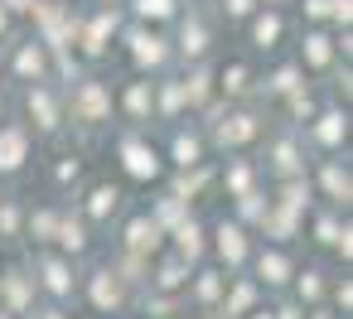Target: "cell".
I'll return each mask as SVG.
<instances>
[{
  "label": "cell",
  "instance_id": "obj_1",
  "mask_svg": "<svg viewBox=\"0 0 353 319\" xmlns=\"http://www.w3.org/2000/svg\"><path fill=\"white\" fill-rule=\"evenodd\" d=\"M30 15L44 25V44L49 49H68V39H73V20L63 15V6L59 0H44V6H30Z\"/></svg>",
  "mask_w": 353,
  "mask_h": 319
},
{
  "label": "cell",
  "instance_id": "obj_2",
  "mask_svg": "<svg viewBox=\"0 0 353 319\" xmlns=\"http://www.w3.org/2000/svg\"><path fill=\"white\" fill-rule=\"evenodd\" d=\"M121 165H126L131 179H155V174H160V155H155V145H145V141H136V136L121 141Z\"/></svg>",
  "mask_w": 353,
  "mask_h": 319
},
{
  "label": "cell",
  "instance_id": "obj_3",
  "mask_svg": "<svg viewBox=\"0 0 353 319\" xmlns=\"http://www.w3.org/2000/svg\"><path fill=\"white\" fill-rule=\"evenodd\" d=\"M107 112H112V92L102 83H83L73 92V116L78 121H107Z\"/></svg>",
  "mask_w": 353,
  "mask_h": 319
},
{
  "label": "cell",
  "instance_id": "obj_4",
  "mask_svg": "<svg viewBox=\"0 0 353 319\" xmlns=\"http://www.w3.org/2000/svg\"><path fill=\"white\" fill-rule=\"evenodd\" d=\"M25 155H30V136L20 126H6L0 131V174H15L25 165Z\"/></svg>",
  "mask_w": 353,
  "mask_h": 319
},
{
  "label": "cell",
  "instance_id": "obj_5",
  "mask_svg": "<svg viewBox=\"0 0 353 319\" xmlns=\"http://www.w3.org/2000/svg\"><path fill=\"white\" fill-rule=\"evenodd\" d=\"M131 54H136V63L141 68H160L165 59H170V49H165V39L160 34H150V30H131Z\"/></svg>",
  "mask_w": 353,
  "mask_h": 319
},
{
  "label": "cell",
  "instance_id": "obj_6",
  "mask_svg": "<svg viewBox=\"0 0 353 319\" xmlns=\"http://www.w3.org/2000/svg\"><path fill=\"white\" fill-rule=\"evenodd\" d=\"M160 237H165V227H160L155 218H131V223H126V247H131L136 256L160 251Z\"/></svg>",
  "mask_w": 353,
  "mask_h": 319
},
{
  "label": "cell",
  "instance_id": "obj_7",
  "mask_svg": "<svg viewBox=\"0 0 353 319\" xmlns=\"http://www.w3.org/2000/svg\"><path fill=\"white\" fill-rule=\"evenodd\" d=\"M213 247H218V256H223L228 266H242V261H247V232H242L237 223H223Z\"/></svg>",
  "mask_w": 353,
  "mask_h": 319
},
{
  "label": "cell",
  "instance_id": "obj_8",
  "mask_svg": "<svg viewBox=\"0 0 353 319\" xmlns=\"http://www.w3.org/2000/svg\"><path fill=\"white\" fill-rule=\"evenodd\" d=\"M121 300H126L121 276H117V271H97V276H92V305H97V309H117Z\"/></svg>",
  "mask_w": 353,
  "mask_h": 319
},
{
  "label": "cell",
  "instance_id": "obj_9",
  "mask_svg": "<svg viewBox=\"0 0 353 319\" xmlns=\"http://www.w3.org/2000/svg\"><path fill=\"white\" fill-rule=\"evenodd\" d=\"M256 136V116L252 112H237V116H228L223 126H218V145L228 150V145H247Z\"/></svg>",
  "mask_w": 353,
  "mask_h": 319
},
{
  "label": "cell",
  "instance_id": "obj_10",
  "mask_svg": "<svg viewBox=\"0 0 353 319\" xmlns=\"http://www.w3.org/2000/svg\"><path fill=\"white\" fill-rule=\"evenodd\" d=\"M30 116L39 121V131H59V102L49 88H34L30 92Z\"/></svg>",
  "mask_w": 353,
  "mask_h": 319
},
{
  "label": "cell",
  "instance_id": "obj_11",
  "mask_svg": "<svg viewBox=\"0 0 353 319\" xmlns=\"http://www.w3.org/2000/svg\"><path fill=\"white\" fill-rule=\"evenodd\" d=\"M39 276H44V285H49L54 295H73V271H68V261L44 256V261H39Z\"/></svg>",
  "mask_w": 353,
  "mask_h": 319
},
{
  "label": "cell",
  "instance_id": "obj_12",
  "mask_svg": "<svg viewBox=\"0 0 353 319\" xmlns=\"http://www.w3.org/2000/svg\"><path fill=\"white\" fill-rule=\"evenodd\" d=\"M112 34H117V15H112V10H102V15L88 25V34H83V49H88V54H102Z\"/></svg>",
  "mask_w": 353,
  "mask_h": 319
},
{
  "label": "cell",
  "instance_id": "obj_13",
  "mask_svg": "<svg viewBox=\"0 0 353 319\" xmlns=\"http://www.w3.org/2000/svg\"><path fill=\"white\" fill-rule=\"evenodd\" d=\"M343 136H348V116H343V112H324V116L314 121V141H319V145L334 150Z\"/></svg>",
  "mask_w": 353,
  "mask_h": 319
},
{
  "label": "cell",
  "instance_id": "obj_14",
  "mask_svg": "<svg viewBox=\"0 0 353 319\" xmlns=\"http://www.w3.org/2000/svg\"><path fill=\"white\" fill-rule=\"evenodd\" d=\"M174 242H179V256H184V261H199V256H203V227H199V223H189V218L174 223Z\"/></svg>",
  "mask_w": 353,
  "mask_h": 319
},
{
  "label": "cell",
  "instance_id": "obj_15",
  "mask_svg": "<svg viewBox=\"0 0 353 319\" xmlns=\"http://www.w3.org/2000/svg\"><path fill=\"white\" fill-rule=\"evenodd\" d=\"M0 290H6V305H10V309H30V300H34V290H30V276H25V271H10L6 280H0Z\"/></svg>",
  "mask_w": 353,
  "mask_h": 319
},
{
  "label": "cell",
  "instance_id": "obj_16",
  "mask_svg": "<svg viewBox=\"0 0 353 319\" xmlns=\"http://www.w3.org/2000/svg\"><path fill=\"white\" fill-rule=\"evenodd\" d=\"M256 271H261L266 285H285V280H290V261H285L281 251H261V256H256Z\"/></svg>",
  "mask_w": 353,
  "mask_h": 319
},
{
  "label": "cell",
  "instance_id": "obj_17",
  "mask_svg": "<svg viewBox=\"0 0 353 319\" xmlns=\"http://www.w3.org/2000/svg\"><path fill=\"white\" fill-rule=\"evenodd\" d=\"M324 189H329V198L334 203H348L353 198V179H348V169H339V165H324Z\"/></svg>",
  "mask_w": 353,
  "mask_h": 319
},
{
  "label": "cell",
  "instance_id": "obj_18",
  "mask_svg": "<svg viewBox=\"0 0 353 319\" xmlns=\"http://www.w3.org/2000/svg\"><path fill=\"white\" fill-rule=\"evenodd\" d=\"M276 39H281V15H256L252 20V44L256 49H271Z\"/></svg>",
  "mask_w": 353,
  "mask_h": 319
},
{
  "label": "cell",
  "instance_id": "obj_19",
  "mask_svg": "<svg viewBox=\"0 0 353 319\" xmlns=\"http://www.w3.org/2000/svg\"><path fill=\"white\" fill-rule=\"evenodd\" d=\"M179 49H184V59H203V54H208V30H203L199 20H194V25H184Z\"/></svg>",
  "mask_w": 353,
  "mask_h": 319
},
{
  "label": "cell",
  "instance_id": "obj_20",
  "mask_svg": "<svg viewBox=\"0 0 353 319\" xmlns=\"http://www.w3.org/2000/svg\"><path fill=\"white\" fill-rule=\"evenodd\" d=\"M329 59H334V39L329 34H310L305 39V63L310 68H329Z\"/></svg>",
  "mask_w": 353,
  "mask_h": 319
},
{
  "label": "cell",
  "instance_id": "obj_21",
  "mask_svg": "<svg viewBox=\"0 0 353 319\" xmlns=\"http://www.w3.org/2000/svg\"><path fill=\"white\" fill-rule=\"evenodd\" d=\"M54 237H59L63 251H83V247H88V232H83V223H73V218H59Z\"/></svg>",
  "mask_w": 353,
  "mask_h": 319
},
{
  "label": "cell",
  "instance_id": "obj_22",
  "mask_svg": "<svg viewBox=\"0 0 353 319\" xmlns=\"http://www.w3.org/2000/svg\"><path fill=\"white\" fill-rule=\"evenodd\" d=\"M117 203H121V194H117L112 184H97V189H92V198H88V213H92V218H112V208H117Z\"/></svg>",
  "mask_w": 353,
  "mask_h": 319
},
{
  "label": "cell",
  "instance_id": "obj_23",
  "mask_svg": "<svg viewBox=\"0 0 353 319\" xmlns=\"http://www.w3.org/2000/svg\"><path fill=\"white\" fill-rule=\"evenodd\" d=\"M15 73H20V78H39V73H44V49H39V44H25L20 59H15Z\"/></svg>",
  "mask_w": 353,
  "mask_h": 319
},
{
  "label": "cell",
  "instance_id": "obj_24",
  "mask_svg": "<svg viewBox=\"0 0 353 319\" xmlns=\"http://www.w3.org/2000/svg\"><path fill=\"white\" fill-rule=\"evenodd\" d=\"M271 165H276L281 174H300V169H305V165H300V150H295L290 141H281V145L271 150Z\"/></svg>",
  "mask_w": 353,
  "mask_h": 319
},
{
  "label": "cell",
  "instance_id": "obj_25",
  "mask_svg": "<svg viewBox=\"0 0 353 319\" xmlns=\"http://www.w3.org/2000/svg\"><path fill=\"white\" fill-rule=\"evenodd\" d=\"M305 203H310V184H305V179H295V174H290V184H285V189H281V208H290V213H300V208H305Z\"/></svg>",
  "mask_w": 353,
  "mask_h": 319
},
{
  "label": "cell",
  "instance_id": "obj_26",
  "mask_svg": "<svg viewBox=\"0 0 353 319\" xmlns=\"http://www.w3.org/2000/svg\"><path fill=\"white\" fill-rule=\"evenodd\" d=\"M179 92H184V102H189V107H199V102H208V73L199 68L194 78H184V83H179Z\"/></svg>",
  "mask_w": 353,
  "mask_h": 319
},
{
  "label": "cell",
  "instance_id": "obj_27",
  "mask_svg": "<svg viewBox=\"0 0 353 319\" xmlns=\"http://www.w3.org/2000/svg\"><path fill=\"white\" fill-rule=\"evenodd\" d=\"M252 300H256V290H252V285L242 280V285H237V290L228 295V305H223V314H228V319H237V314H247V309H252Z\"/></svg>",
  "mask_w": 353,
  "mask_h": 319
},
{
  "label": "cell",
  "instance_id": "obj_28",
  "mask_svg": "<svg viewBox=\"0 0 353 319\" xmlns=\"http://www.w3.org/2000/svg\"><path fill=\"white\" fill-rule=\"evenodd\" d=\"M136 15L141 20H170L174 15V0H136Z\"/></svg>",
  "mask_w": 353,
  "mask_h": 319
},
{
  "label": "cell",
  "instance_id": "obj_29",
  "mask_svg": "<svg viewBox=\"0 0 353 319\" xmlns=\"http://www.w3.org/2000/svg\"><path fill=\"white\" fill-rule=\"evenodd\" d=\"M184 266H189V261H165L160 276H155V285H160V290H179V285H184Z\"/></svg>",
  "mask_w": 353,
  "mask_h": 319
},
{
  "label": "cell",
  "instance_id": "obj_30",
  "mask_svg": "<svg viewBox=\"0 0 353 319\" xmlns=\"http://www.w3.org/2000/svg\"><path fill=\"white\" fill-rule=\"evenodd\" d=\"M126 112H131V116H145V112H150V83H136V88L126 92Z\"/></svg>",
  "mask_w": 353,
  "mask_h": 319
},
{
  "label": "cell",
  "instance_id": "obj_31",
  "mask_svg": "<svg viewBox=\"0 0 353 319\" xmlns=\"http://www.w3.org/2000/svg\"><path fill=\"white\" fill-rule=\"evenodd\" d=\"M199 155H203V150H199V141H194V136H179V141H174V160H179L184 169H189V165H199Z\"/></svg>",
  "mask_w": 353,
  "mask_h": 319
},
{
  "label": "cell",
  "instance_id": "obj_32",
  "mask_svg": "<svg viewBox=\"0 0 353 319\" xmlns=\"http://www.w3.org/2000/svg\"><path fill=\"white\" fill-rule=\"evenodd\" d=\"M223 92H232V97H237V92H247V68H242V63L223 68Z\"/></svg>",
  "mask_w": 353,
  "mask_h": 319
},
{
  "label": "cell",
  "instance_id": "obj_33",
  "mask_svg": "<svg viewBox=\"0 0 353 319\" xmlns=\"http://www.w3.org/2000/svg\"><path fill=\"white\" fill-rule=\"evenodd\" d=\"M54 227H59V218H54V213H34V218H30L34 242H49V237H54Z\"/></svg>",
  "mask_w": 353,
  "mask_h": 319
},
{
  "label": "cell",
  "instance_id": "obj_34",
  "mask_svg": "<svg viewBox=\"0 0 353 319\" xmlns=\"http://www.w3.org/2000/svg\"><path fill=\"white\" fill-rule=\"evenodd\" d=\"M179 218H184V198H170V203H160V213H155L160 227H174Z\"/></svg>",
  "mask_w": 353,
  "mask_h": 319
},
{
  "label": "cell",
  "instance_id": "obj_35",
  "mask_svg": "<svg viewBox=\"0 0 353 319\" xmlns=\"http://www.w3.org/2000/svg\"><path fill=\"white\" fill-rule=\"evenodd\" d=\"M295 88H300V68H281L271 78V92H295Z\"/></svg>",
  "mask_w": 353,
  "mask_h": 319
},
{
  "label": "cell",
  "instance_id": "obj_36",
  "mask_svg": "<svg viewBox=\"0 0 353 319\" xmlns=\"http://www.w3.org/2000/svg\"><path fill=\"white\" fill-rule=\"evenodd\" d=\"M228 189H232V194H247V189H252V169H247V165H232V169H228Z\"/></svg>",
  "mask_w": 353,
  "mask_h": 319
},
{
  "label": "cell",
  "instance_id": "obj_37",
  "mask_svg": "<svg viewBox=\"0 0 353 319\" xmlns=\"http://www.w3.org/2000/svg\"><path fill=\"white\" fill-rule=\"evenodd\" d=\"M319 290H324L319 271H305V276H300V300H319Z\"/></svg>",
  "mask_w": 353,
  "mask_h": 319
},
{
  "label": "cell",
  "instance_id": "obj_38",
  "mask_svg": "<svg viewBox=\"0 0 353 319\" xmlns=\"http://www.w3.org/2000/svg\"><path fill=\"white\" fill-rule=\"evenodd\" d=\"M218 290H223V280H218L213 271H203V276H199V300H218Z\"/></svg>",
  "mask_w": 353,
  "mask_h": 319
},
{
  "label": "cell",
  "instance_id": "obj_39",
  "mask_svg": "<svg viewBox=\"0 0 353 319\" xmlns=\"http://www.w3.org/2000/svg\"><path fill=\"white\" fill-rule=\"evenodd\" d=\"M20 227V213H15V203H0V232H15Z\"/></svg>",
  "mask_w": 353,
  "mask_h": 319
},
{
  "label": "cell",
  "instance_id": "obj_40",
  "mask_svg": "<svg viewBox=\"0 0 353 319\" xmlns=\"http://www.w3.org/2000/svg\"><path fill=\"white\" fill-rule=\"evenodd\" d=\"M329 15H334L339 25H348V20H353V0H329Z\"/></svg>",
  "mask_w": 353,
  "mask_h": 319
},
{
  "label": "cell",
  "instance_id": "obj_41",
  "mask_svg": "<svg viewBox=\"0 0 353 319\" xmlns=\"http://www.w3.org/2000/svg\"><path fill=\"white\" fill-rule=\"evenodd\" d=\"M314 232H319V242H339V232H343V227H339L334 218H319V227H314Z\"/></svg>",
  "mask_w": 353,
  "mask_h": 319
},
{
  "label": "cell",
  "instance_id": "obj_42",
  "mask_svg": "<svg viewBox=\"0 0 353 319\" xmlns=\"http://www.w3.org/2000/svg\"><path fill=\"white\" fill-rule=\"evenodd\" d=\"M223 10H228L232 20H247V15H252V0H223Z\"/></svg>",
  "mask_w": 353,
  "mask_h": 319
},
{
  "label": "cell",
  "instance_id": "obj_43",
  "mask_svg": "<svg viewBox=\"0 0 353 319\" xmlns=\"http://www.w3.org/2000/svg\"><path fill=\"white\" fill-rule=\"evenodd\" d=\"M305 15H310V20H324V15H329V0H305Z\"/></svg>",
  "mask_w": 353,
  "mask_h": 319
},
{
  "label": "cell",
  "instance_id": "obj_44",
  "mask_svg": "<svg viewBox=\"0 0 353 319\" xmlns=\"http://www.w3.org/2000/svg\"><path fill=\"white\" fill-rule=\"evenodd\" d=\"M179 102H184V92L179 88H165V112H179Z\"/></svg>",
  "mask_w": 353,
  "mask_h": 319
},
{
  "label": "cell",
  "instance_id": "obj_45",
  "mask_svg": "<svg viewBox=\"0 0 353 319\" xmlns=\"http://www.w3.org/2000/svg\"><path fill=\"white\" fill-rule=\"evenodd\" d=\"M334 300H339V309H348V305H353V285H348V280H343V285H339V290H334Z\"/></svg>",
  "mask_w": 353,
  "mask_h": 319
},
{
  "label": "cell",
  "instance_id": "obj_46",
  "mask_svg": "<svg viewBox=\"0 0 353 319\" xmlns=\"http://www.w3.org/2000/svg\"><path fill=\"white\" fill-rule=\"evenodd\" d=\"M30 6L34 0H6V10H15V15H30Z\"/></svg>",
  "mask_w": 353,
  "mask_h": 319
},
{
  "label": "cell",
  "instance_id": "obj_47",
  "mask_svg": "<svg viewBox=\"0 0 353 319\" xmlns=\"http://www.w3.org/2000/svg\"><path fill=\"white\" fill-rule=\"evenodd\" d=\"M271 314H276V319H305V314H300L295 305H285V309H271Z\"/></svg>",
  "mask_w": 353,
  "mask_h": 319
},
{
  "label": "cell",
  "instance_id": "obj_48",
  "mask_svg": "<svg viewBox=\"0 0 353 319\" xmlns=\"http://www.w3.org/2000/svg\"><path fill=\"white\" fill-rule=\"evenodd\" d=\"M39 319H68V314H59V309H44V314H39Z\"/></svg>",
  "mask_w": 353,
  "mask_h": 319
},
{
  "label": "cell",
  "instance_id": "obj_49",
  "mask_svg": "<svg viewBox=\"0 0 353 319\" xmlns=\"http://www.w3.org/2000/svg\"><path fill=\"white\" fill-rule=\"evenodd\" d=\"M6 25H10V15H6V10H0V34H6Z\"/></svg>",
  "mask_w": 353,
  "mask_h": 319
},
{
  "label": "cell",
  "instance_id": "obj_50",
  "mask_svg": "<svg viewBox=\"0 0 353 319\" xmlns=\"http://www.w3.org/2000/svg\"><path fill=\"white\" fill-rule=\"evenodd\" d=\"M256 319H276V314H271V309H261V314H256Z\"/></svg>",
  "mask_w": 353,
  "mask_h": 319
},
{
  "label": "cell",
  "instance_id": "obj_51",
  "mask_svg": "<svg viewBox=\"0 0 353 319\" xmlns=\"http://www.w3.org/2000/svg\"><path fill=\"white\" fill-rule=\"evenodd\" d=\"M310 319H329V314H310Z\"/></svg>",
  "mask_w": 353,
  "mask_h": 319
},
{
  "label": "cell",
  "instance_id": "obj_52",
  "mask_svg": "<svg viewBox=\"0 0 353 319\" xmlns=\"http://www.w3.org/2000/svg\"><path fill=\"white\" fill-rule=\"evenodd\" d=\"M276 6H281V0H276Z\"/></svg>",
  "mask_w": 353,
  "mask_h": 319
}]
</instances>
